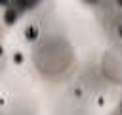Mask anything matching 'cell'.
I'll return each instance as SVG.
<instances>
[{
	"instance_id": "1",
	"label": "cell",
	"mask_w": 122,
	"mask_h": 115,
	"mask_svg": "<svg viewBox=\"0 0 122 115\" xmlns=\"http://www.w3.org/2000/svg\"><path fill=\"white\" fill-rule=\"evenodd\" d=\"M4 17H6V23H13V21H17V12H13V10H8Z\"/></svg>"
},
{
	"instance_id": "3",
	"label": "cell",
	"mask_w": 122,
	"mask_h": 115,
	"mask_svg": "<svg viewBox=\"0 0 122 115\" xmlns=\"http://www.w3.org/2000/svg\"><path fill=\"white\" fill-rule=\"evenodd\" d=\"M13 59H15L17 63H21V61H23V56H21V54H15V56H13Z\"/></svg>"
},
{
	"instance_id": "2",
	"label": "cell",
	"mask_w": 122,
	"mask_h": 115,
	"mask_svg": "<svg viewBox=\"0 0 122 115\" xmlns=\"http://www.w3.org/2000/svg\"><path fill=\"white\" fill-rule=\"evenodd\" d=\"M36 33H38V31H36V27H32V29H30V25L25 29V36H27V38H30V40H34V38H36Z\"/></svg>"
}]
</instances>
